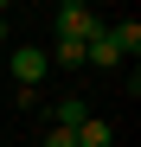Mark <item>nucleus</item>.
<instances>
[{"mask_svg":"<svg viewBox=\"0 0 141 147\" xmlns=\"http://www.w3.org/2000/svg\"><path fill=\"white\" fill-rule=\"evenodd\" d=\"M7 70H13V83H19V96L32 102V83H45V70H52V58H45L39 45H13V58H7Z\"/></svg>","mask_w":141,"mask_h":147,"instance_id":"nucleus-1","label":"nucleus"},{"mask_svg":"<svg viewBox=\"0 0 141 147\" xmlns=\"http://www.w3.org/2000/svg\"><path fill=\"white\" fill-rule=\"evenodd\" d=\"M58 32H64V38H77V45H90V38L103 32V26H96V13H90V0H64V7H58Z\"/></svg>","mask_w":141,"mask_h":147,"instance_id":"nucleus-2","label":"nucleus"},{"mask_svg":"<svg viewBox=\"0 0 141 147\" xmlns=\"http://www.w3.org/2000/svg\"><path fill=\"white\" fill-rule=\"evenodd\" d=\"M77 121H90L83 96H58V102H52V128H77Z\"/></svg>","mask_w":141,"mask_h":147,"instance_id":"nucleus-3","label":"nucleus"},{"mask_svg":"<svg viewBox=\"0 0 141 147\" xmlns=\"http://www.w3.org/2000/svg\"><path fill=\"white\" fill-rule=\"evenodd\" d=\"M83 64H96V70H115V64H122V51L109 45V32H96V38L83 45Z\"/></svg>","mask_w":141,"mask_h":147,"instance_id":"nucleus-4","label":"nucleus"},{"mask_svg":"<svg viewBox=\"0 0 141 147\" xmlns=\"http://www.w3.org/2000/svg\"><path fill=\"white\" fill-rule=\"evenodd\" d=\"M70 134H77V147H115V128H109V121H96V115H90V121H77Z\"/></svg>","mask_w":141,"mask_h":147,"instance_id":"nucleus-5","label":"nucleus"},{"mask_svg":"<svg viewBox=\"0 0 141 147\" xmlns=\"http://www.w3.org/2000/svg\"><path fill=\"white\" fill-rule=\"evenodd\" d=\"M103 32H109V45H115L122 58H135V51H141V26H135V19H122V26H103Z\"/></svg>","mask_w":141,"mask_h":147,"instance_id":"nucleus-6","label":"nucleus"},{"mask_svg":"<svg viewBox=\"0 0 141 147\" xmlns=\"http://www.w3.org/2000/svg\"><path fill=\"white\" fill-rule=\"evenodd\" d=\"M45 58H52V64H70V70H77V64H83V45H77V38H58V45H52Z\"/></svg>","mask_w":141,"mask_h":147,"instance_id":"nucleus-7","label":"nucleus"},{"mask_svg":"<svg viewBox=\"0 0 141 147\" xmlns=\"http://www.w3.org/2000/svg\"><path fill=\"white\" fill-rule=\"evenodd\" d=\"M45 147H77V134H70V128H52V134H45Z\"/></svg>","mask_w":141,"mask_h":147,"instance_id":"nucleus-8","label":"nucleus"},{"mask_svg":"<svg viewBox=\"0 0 141 147\" xmlns=\"http://www.w3.org/2000/svg\"><path fill=\"white\" fill-rule=\"evenodd\" d=\"M0 45H7V13H0Z\"/></svg>","mask_w":141,"mask_h":147,"instance_id":"nucleus-9","label":"nucleus"},{"mask_svg":"<svg viewBox=\"0 0 141 147\" xmlns=\"http://www.w3.org/2000/svg\"><path fill=\"white\" fill-rule=\"evenodd\" d=\"M0 13H7V0H0Z\"/></svg>","mask_w":141,"mask_h":147,"instance_id":"nucleus-10","label":"nucleus"}]
</instances>
